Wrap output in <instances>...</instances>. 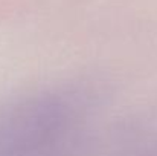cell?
Listing matches in <instances>:
<instances>
[{
    "instance_id": "6da1fadb",
    "label": "cell",
    "mask_w": 157,
    "mask_h": 156,
    "mask_svg": "<svg viewBox=\"0 0 157 156\" xmlns=\"http://www.w3.org/2000/svg\"><path fill=\"white\" fill-rule=\"evenodd\" d=\"M87 83H67L40 92L17 107L6 127V142L17 149L44 146L76 122L93 104Z\"/></svg>"
}]
</instances>
